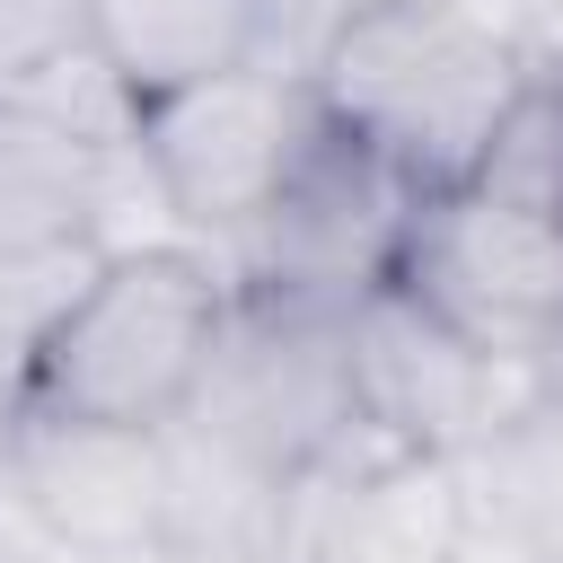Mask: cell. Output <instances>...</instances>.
Returning a JSON list of instances; mask_svg holds the SVG:
<instances>
[{
	"mask_svg": "<svg viewBox=\"0 0 563 563\" xmlns=\"http://www.w3.org/2000/svg\"><path fill=\"white\" fill-rule=\"evenodd\" d=\"M88 44L150 106L238 62H273V0H88Z\"/></svg>",
	"mask_w": 563,
	"mask_h": 563,
	"instance_id": "30bf717a",
	"label": "cell"
},
{
	"mask_svg": "<svg viewBox=\"0 0 563 563\" xmlns=\"http://www.w3.org/2000/svg\"><path fill=\"white\" fill-rule=\"evenodd\" d=\"M317 123L325 114L308 97V70L255 53L238 70H211L194 88L150 97L141 106V158L167 185L185 238L229 264V246L264 220V202L282 194V176L317 141Z\"/></svg>",
	"mask_w": 563,
	"mask_h": 563,
	"instance_id": "5b68a950",
	"label": "cell"
},
{
	"mask_svg": "<svg viewBox=\"0 0 563 563\" xmlns=\"http://www.w3.org/2000/svg\"><path fill=\"white\" fill-rule=\"evenodd\" d=\"M396 290L422 299L475 352H493L545 387L563 378V220L554 211H519L475 185H440V194H422V211L405 229Z\"/></svg>",
	"mask_w": 563,
	"mask_h": 563,
	"instance_id": "277c9868",
	"label": "cell"
},
{
	"mask_svg": "<svg viewBox=\"0 0 563 563\" xmlns=\"http://www.w3.org/2000/svg\"><path fill=\"white\" fill-rule=\"evenodd\" d=\"M413 211H422V185L405 167H387L369 141L317 123V141L299 150L282 194L264 202V220L229 246V282L255 299H282V308L343 317L396 282Z\"/></svg>",
	"mask_w": 563,
	"mask_h": 563,
	"instance_id": "3957f363",
	"label": "cell"
},
{
	"mask_svg": "<svg viewBox=\"0 0 563 563\" xmlns=\"http://www.w3.org/2000/svg\"><path fill=\"white\" fill-rule=\"evenodd\" d=\"M0 457H9V475L26 484V501L44 510V528L70 554L167 545V457H158V431L18 413Z\"/></svg>",
	"mask_w": 563,
	"mask_h": 563,
	"instance_id": "9c48e42d",
	"label": "cell"
},
{
	"mask_svg": "<svg viewBox=\"0 0 563 563\" xmlns=\"http://www.w3.org/2000/svg\"><path fill=\"white\" fill-rule=\"evenodd\" d=\"M88 185H97V150L0 97V255L88 238Z\"/></svg>",
	"mask_w": 563,
	"mask_h": 563,
	"instance_id": "7c38bea8",
	"label": "cell"
},
{
	"mask_svg": "<svg viewBox=\"0 0 563 563\" xmlns=\"http://www.w3.org/2000/svg\"><path fill=\"white\" fill-rule=\"evenodd\" d=\"M466 510L457 466L396 449L369 413L290 475L273 563H457Z\"/></svg>",
	"mask_w": 563,
	"mask_h": 563,
	"instance_id": "ba28073f",
	"label": "cell"
},
{
	"mask_svg": "<svg viewBox=\"0 0 563 563\" xmlns=\"http://www.w3.org/2000/svg\"><path fill=\"white\" fill-rule=\"evenodd\" d=\"M537 70L466 0H361L308 44V97L422 194L466 185L501 106Z\"/></svg>",
	"mask_w": 563,
	"mask_h": 563,
	"instance_id": "6da1fadb",
	"label": "cell"
},
{
	"mask_svg": "<svg viewBox=\"0 0 563 563\" xmlns=\"http://www.w3.org/2000/svg\"><path fill=\"white\" fill-rule=\"evenodd\" d=\"M70 545L44 528V510L26 501V484L9 475V457H0V563H62Z\"/></svg>",
	"mask_w": 563,
	"mask_h": 563,
	"instance_id": "e0dca14e",
	"label": "cell"
},
{
	"mask_svg": "<svg viewBox=\"0 0 563 563\" xmlns=\"http://www.w3.org/2000/svg\"><path fill=\"white\" fill-rule=\"evenodd\" d=\"M457 563H501V554H484V545H466V554H457Z\"/></svg>",
	"mask_w": 563,
	"mask_h": 563,
	"instance_id": "ac0fdd59",
	"label": "cell"
},
{
	"mask_svg": "<svg viewBox=\"0 0 563 563\" xmlns=\"http://www.w3.org/2000/svg\"><path fill=\"white\" fill-rule=\"evenodd\" d=\"M176 422H194L229 457H246V466H264V475L290 484L308 457H325L361 422L343 317H317V308H282V299L238 290L229 299V325H220V343L202 361V387L185 396Z\"/></svg>",
	"mask_w": 563,
	"mask_h": 563,
	"instance_id": "8992f818",
	"label": "cell"
},
{
	"mask_svg": "<svg viewBox=\"0 0 563 563\" xmlns=\"http://www.w3.org/2000/svg\"><path fill=\"white\" fill-rule=\"evenodd\" d=\"M0 97H18L26 114H44L53 132H70V141H88V150H123V141H141V97L123 88V70H114L97 44L53 53L44 70H26V79L0 88Z\"/></svg>",
	"mask_w": 563,
	"mask_h": 563,
	"instance_id": "9a60e30c",
	"label": "cell"
},
{
	"mask_svg": "<svg viewBox=\"0 0 563 563\" xmlns=\"http://www.w3.org/2000/svg\"><path fill=\"white\" fill-rule=\"evenodd\" d=\"M70 44H88V0H0V88H18Z\"/></svg>",
	"mask_w": 563,
	"mask_h": 563,
	"instance_id": "2e32d148",
	"label": "cell"
},
{
	"mask_svg": "<svg viewBox=\"0 0 563 563\" xmlns=\"http://www.w3.org/2000/svg\"><path fill=\"white\" fill-rule=\"evenodd\" d=\"M88 273H97V246H88V238L35 246V255H0V440H9V422L26 413L44 334L62 325V308L79 299Z\"/></svg>",
	"mask_w": 563,
	"mask_h": 563,
	"instance_id": "4fadbf2b",
	"label": "cell"
},
{
	"mask_svg": "<svg viewBox=\"0 0 563 563\" xmlns=\"http://www.w3.org/2000/svg\"><path fill=\"white\" fill-rule=\"evenodd\" d=\"M343 352H352V396L361 413L413 449V457H466L493 431H510L528 405H545L554 387L475 352L466 334H449L422 299H405L396 282L369 290L361 308H343Z\"/></svg>",
	"mask_w": 563,
	"mask_h": 563,
	"instance_id": "52a82bcc",
	"label": "cell"
},
{
	"mask_svg": "<svg viewBox=\"0 0 563 563\" xmlns=\"http://www.w3.org/2000/svg\"><path fill=\"white\" fill-rule=\"evenodd\" d=\"M466 185L493 194V202H519V211H554L563 220V79L537 70L501 106V123H493V141H484V158H475Z\"/></svg>",
	"mask_w": 563,
	"mask_h": 563,
	"instance_id": "5bb4252c",
	"label": "cell"
},
{
	"mask_svg": "<svg viewBox=\"0 0 563 563\" xmlns=\"http://www.w3.org/2000/svg\"><path fill=\"white\" fill-rule=\"evenodd\" d=\"M449 466H457L466 545L501 563H563V396L528 405L510 431H493Z\"/></svg>",
	"mask_w": 563,
	"mask_h": 563,
	"instance_id": "8fae6325",
	"label": "cell"
},
{
	"mask_svg": "<svg viewBox=\"0 0 563 563\" xmlns=\"http://www.w3.org/2000/svg\"><path fill=\"white\" fill-rule=\"evenodd\" d=\"M229 264L211 246H141V255H97L62 325L44 334L26 413L62 422H132L158 431L185 413L202 387V361L229 325Z\"/></svg>",
	"mask_w": 563,
	"mask_h": 563,
	"instance_id": "7a4b0ae2",
	"label": "cell"
}]
</instances>
